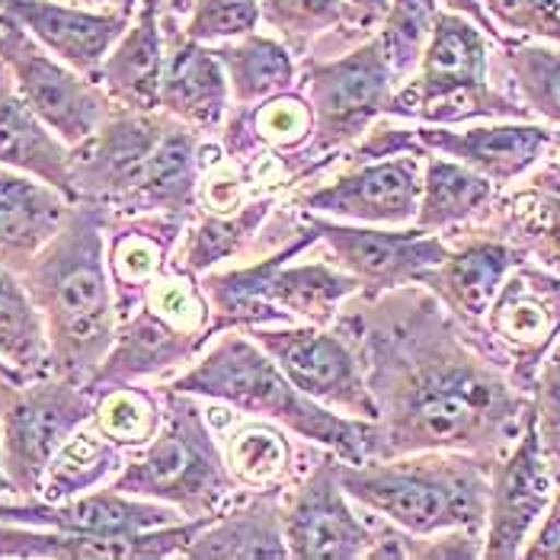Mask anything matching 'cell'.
I'll return each mask as SVG.
<instances>
[{
  "label": "cell",
  "mask_w": 560,
  "mask_h": 560,
  "mask_svg": "<svg viewBox=\"0 0 560 560\" xmlns=\"http://www.w3.org/2000/svg\"><path fill=\"white\" fill-rule=\"evenodd\" d=\"M334 330L352 346L372 390L378 458L468 452L493 468L532 417V394L420 282L378 299L352 295Z\"/></svg>",
  "instance_id": "obj_1"
},
{
  "label": "cell",
  "mask_w": 560,
  "mask_h": 560,
  "mask_svg": "<svg viewBox=\"0 0 560 560\" xmlns=\"http://www.w3.org/2000/svg\"><path fill=\"white\" fill-rule=\"evenodd\" d=\"M113 212L74 202L65 224L16 276L39 307L51 349V375L90 382L116 340V302L106 272V224Z\"/></svg>",
  "instance_id": "obj_2"
},
{
  "label": "cell",
  "mask_w": 560,
  "mask_h": 560,
  "mask_svg": "<svg viewBox=\"0 0 560 560\" xmlns=\"http://www.w3.org/2000/svg\"><path fill=\"white\" fill-rule=\"evenodd\" d=\"M164 385L215 400L244 417L279 423L302 442H314L349 465L378 458V427L372 420L346 417L311 400L282 375L262 346L247 337V330L215 334L199 359Z\"/></svg>",
  "instance_id": "obj_3"
},
{
  "label": "cell",
  "mask_w": 560,
  "mask_h": 560,
  "mask_svg": "<svg viewBox=\"0 0 560 560\" xmlns=\"http://www.w3.org/2000/svg\"><path fill=\"white\" fill-rule=\"evenodd\" d=\"M346 497L413 535L465 528L483 535L490 465L468 452H413L349 465L337 458Z\"/></svg>",
  "instance_id": "obj_4"
},
{
  "label": "cell",
  "mask_w": 560,
  "mask_h": 560,
  "mask_svg": "<svg viewBox=\"0 0 560 560\" xmlns=\"http://www.w3.org/2000/svg\"><path fill=\"white\" fill-rule=\"evenodd\" d=\"M164 397V420L158 435L126 455L113 490L167 503L183 518L218 516L237 493L215 427L202 397L158 385Z\"/></svg>",
  "instance_id": "obj_5"
},
{
  "label": "cell",
  "mask_w": 560,
  "mask_h": 560,
  "mask_svg": "<svg viewBox=\"0 0 560 560\" xmlns=\"http://www.w3.org/2000/svg\"><path fill=\"white\" fill-rule=\"evenodd\" d=\"M388 116L417 126L532 119L518 100L490 84V39L477 23L452 10H439L423 58L394 90Z\"/></svg>",
  "instance_id": "obj_6"
},
{
  "label": "cell",
  "mask_w": 560,
  "mask_h": 560,
  "mask_svg": "<svg viewBox=\"0 0 560 560\" xmlns=\"http://www.w3.org/2000/svg\"><path fill=\"white\" fill-rule=\"evenodd\" d=\"M212 340V311L199 276L167 262V269L151 282L141 304L116 324V340L96 372L90 388H116L158 382L189 369L206 343Z\"/></svg>",
  "instance_id": "obj_7"
},
{
  "label": "cell",
  "mask_w": 560,
  "mask_h": 560,
  "mask_svg": "<svg viewBox=\"0 0 560 560\" xmlns=\"http://www.w3.org/2000/svg\"><path fill=\"white\" fill-rule=\"evenodd\" d=\"M295 86L314 113V131L299 161L311 176H320L382 116H388L397 81L378 36H372L334 58H299Z\"/></svg>",
  "instance_id": "obj_8"
},
{
  "label": "cell",
  "mask_w": 560,
  "mask_h": 560,
  "mask_svg": "<svg viewBox=\"0 0 560 560\" xmlns=\"http://www.w3.org/2000/svg\"><path fill=\"white\" fill-rule=\"evenodd\" d=\"M96 390L78 378L10 382L0 375V471L13 500H36L55 452L90 423Z\"/></svg>",
  "instance_id": "obj_9"
},
{
  "label": "cell",
  "mask_w": 560,
  "mask_h": 560,
  "mask_svg": "<svg viewBox=\"0 0 560 560\" xmlns=\"http://www.w3.org/2000/svg\"><path fill=\"white\" fill-rule=\"evenodd\" d=\"M475 340L518 390L532 394L560 340V272L532 259L516 262L487 307Z\"/></svg>",
  "instance_id": "obj_10"
},
{
  "label": "cell",
  "mask_w": 560,
  "mask_h": 560,
  "mask_svg": "<svg viewBox=\"0 0 560 560\" xmlns=\"http://www.w3.org/2000/svg\"><path fill=\"white\" fill-rule=\"evenodd\" d=\"M0 65L16 96L55 131L68 148L81 144L116 106L106 90L45 51L13 16L0 10Z\"/></svg>",
  "instance_id": "obj_11"
},
{
  "label": "cell",
  "mask_w": 560,
  "mask_h": 560,
  "mask_svg": "<svg viewBox=\"0 0 560 560\" xmlns=\"http://www.w3.org/2000/svg\"><path fill=\"white\" fill-rule=\"evenodd\" d=\"M299 215L317 231V244H327L330 259L359 282V299H378L390 289L420 282L423 272L439 266L452 250V244L442 234L420 231L417 224H352L304 209H299Z\"/></svg>",
  "instance_id": "obj_12"
},
{
  "label": "cell",
  "mask_w": 560,
  "mask_h": 560,
  "mask_svg": "<svg viewBox=\"0 0 560 560\" xmlns=\"http://www.w3.org/2000/svg\"><path fill=\"white\" fill-rule=\"evenodd\" d=\"M247 337L257 340L262 352L282 369V375L311 400L375 423L378 410L372 390L343 334L311 324H272L247 330Z\"/></svg>",
  "instance_id": "obj_13"
},
{
  "label": "cell",
  "mask_w": 560,
  "mask_h": 560,
  "mask_svg": "<svg viewBox=\"0 0 560 560\" xmlns=\"http://www.w3.org/2000/svg\"><path fill=\"white\" fill-rule=\"evenodd\" d=\"M420 189L423 154L404 151L378 161L346 164L343 173L320 186H299L285 196V202L314 215L352 224L407 228L420 209Z\"/></svg>",
  "instance_id": "obj_14"
},
{
  "label": "cell",
  "mask_w": 560,
  "mask_h": 560,
  "mask_svg": "<svg viewBox=\"0 0 560 560\" xmlns=\"http://www.w3.org/2000/svg\"><path fill=\"white\" fill-rule=\"evenodd\" d=\"M282 535L295 560H365L372 532L340 487L334 452L320 448L307 471L285 487Z\"/></svg>",
  "instance_id": "obj_15"
},
{
  "label": "cell",
  "mask_w": 560,
  "mask_h": 560,
  "mask_svg": "<svg viewBox=\"0 0 560 560\" xmlns=\"http://www.w3.org/2000/svg\"><path fill=\"white\" fill-rule=\"evenodd\" d=\"M171 122L164 109L135 113L113 106L93 135L71 148V183L78 202H96L119 215Z\"/></svg>",
  "instance_id": "obj_16"
},
{
  "label": "cell",
  "mask_w": 560,
  "mask_h": 560,
  "mask_svg": "<svg viewBox=\"0 0 560 560\" xmlns=\"http://www.w3.org/2000/svg\"><path fill=\"white\" fill-rule=\"evenodd\" d=\"M551 497H555V471L541 452V442L535 432V410H532L513 448L490 468L480 558H522V548L545 516Z\"/></svg>",
  "instance_id": "obj_17"
},
{
  "label": "cell",
  "mask_w": 560,
  "mask_h": 560,
  "mask_svg": "<svg viewBox=\"0 0 560 560\" xmlns=\"http://www.w3.org/2000/svg\"><path fill=\"white\" fill-rule=\"evenodd\" d=\"M555 131L532 119H497L493 126H410V148L417 154L430 151L448 161H458L480 176H487L497 189H506L532 171Z\"/></svg>",
  "instance_id": "obj_18"
},
{
  "label": "cell",
  "mask_w": 560,
  "mask_h": 560,
  "mask_svg": "<svg viewBox=\"0 0 560 560\" xmlns=\"http://www.w3.org/2000/svg\"><path fill=\"white\" fill-rule=\"evenodd\" d=\"M215 516L179 518L173 525L148 528L131 538H96L36 525L0 522V560H167L209 525Z\"/></svg>",
  "instance_id": "obj_19"
},
{
  "label": "cell",
  "mask_w": 560,
  "mask_h": 560,
  "mask_svg": "<svg viewBox=\"0 0 560 560\" xmlns=\"http://www.w3.org/2000/svg\"><path fill=\"white\" fill-rule=\"evenodd\" d=\"M179 513L144 497H129L106 487H96L65 503H45V500H0V522L16 525H36L55 532H74V535H96V538H131L148 528H161L179 522Z\"/></svg>",
  "instance_id": "obj_20"
},
{
  "label": "cell",
  "mask_w": 560,
  "mask_h": 560,
  "mask_svg": "<svg viewBox=\"0 0 560 560\" xmlns=\"http://www.w3.org/2000/svg\"><path fill=\"white\" fill-rule=\"evenodd\" d=\"M0 10L13 16L45 51L90 81L100 78L109 48L129 26V16L119 10H93L61 0H3Z\"/></svg>",
  "instance_id": "obj_21"
},
{
  "label": "cell",
  "mask_w": 560,
  "mask_h": 560,
  "mask_svg": "<svg viewBox=\"0 0 560 560\" xmlns=\"http://www.w3.org/2000/svg\"><path fill=\"white\" fill-rule=\"evenodd\" d=\"M161 26H164V78H161V109L189 126L192 131L218 135L228 109H231V90L224 68L215 58L212 45H199L183 36L179 20L164 13L161 7Z\"/></svg>",
  "instance_id": "obj_22"
},
{
  "label": "cell",
  "mask_w": 560,
  "mask_h": 560,
  "mask_svg": "<svg viewBox=\"0 0 560 560\" xmlns=\"http://www.w3.org/2000/svg\"><path fill=\"white\" fill-rule=\"evenodd\" d=\"M189 218L173 212L113 215L106 224V272L116 317H129L151 282L167 269Z\"/></svg>",
  "instance_id": "obj_23"
},
{
  "label": "cell",
  "mask_w": 560,
  "mask_h": 560,
  "mask_svg": "<svg viewBox=\"0 0 560 560\" xmlns=\"http://www.w3.org/2000/svg\"><path fill=\"white\" fill-rule=\"evenodd\" d=\"M314 244H317V231L302 218V231L289 244L262 254L257 262L237 266V269H209L206 276H199V285H202L209 311H212V337L224 334V330H254V327H272V324H295L282 307L272 304L269 282H272L279 266H285L289 259H299Z\"/></svg>",
  "instance_id": "obj_24"
},
{
  "label": "cell",
  "mask_w": 560,
  "mask_h": 560,
  "mask_svg": "<svg viewBox=\"0 0 560 560\" xmlns=\"http://www.w3.org/2000/svg\"><path fill=\"white\" fill-rule=\"evenodd\" d=\"M522 179L518 189L506 186L510 192L497 196L477 231L560 272V171L541 158Z\"/></svg>",
  "instance_id": "obj_25"
},
{
  "label": "cell",
  "mask_w": 560,
  "mask_h": 560,
  "mask_svg": "<svg viewBox=\"0 0 560 560\" xmlns=\"http://www.w3.org/2000/svg\"><path fill=\"white\" fill-rule=\"evenodd\" d=\"M522 254L510 244L475 231L468 241L448 250V257L430 272H423L420 285H427L442 307L475 337L490 302L497 299L506 272L522 262Z\"/></svg>",
  "instance_id": "obj_26"
},
{
  "label": "cell",
  "mask_w": 560,
  "mask_h": 560,
  "mask_svg": "<svg viewBox=\"0 0 560 560\" xmlns=\"http://www.w3.org/2000/svg\"><path fill=\"white\" fill-rule=\"evenodd\" d=\"M285 487L241 490L183 551L186 560H285L282 535Z\"/></svg>",
  "instance_id": "obj_27"
},
{
  "label": "cell",
  "mask_w": 560,
  "mask_h": 560,
  "mask_svg": "<svg viewBox=\"0 0 560 560\" xmlns=\"http://www.w3.org/2000/svg\"><path fill=\"white\" fill-rule=\"evenodd\" d=\"M314 131V113L302 90H285L254 106H231L218 144L228 161L247 167L259 158H295L304 151ZM302 164V161H299ZM314 179V176H311Z\"/></svg>",
  "instance_id": "obj_28"
},
{
  "label": "cell",
  "mask_w": 560,
  "mask_h": 560,
  "mask_svg": "<svg viewBox=\"0 0 560 560\" xmlns=\"http://www.w3.org/2000/svg\"><path fill=\"white\" fill-rule=\"evenodd\" d=\"M164 26H161V0H138L126 33L109 48L96 84L106 96L135 113L161 109V78H164Z\"/></svg>",
  "instance_id": "obj_29"
},
{
  "label": "cell",
  "mask_w": 560,
  "mask_h": 560,
  "mask_svg": "<svg viewBox=\"0 0 560 560\" xmlns=\"http://www.w3.org/2000/svg\"><path fill=\"white\" fill-rule=\"evenodd\" d=\"M259 16L295 58L343 55L378 30L346 0H259Z\"/></svg>",
  "instance_id": "obj_30"
},
{
  "label": "cell",
  "mask_w": 560,
  "mask_h": 560,
  "mask_svg": "<svg viewBox=\"0 0 560 560\" xmlns=\"http://www.w3.org/2000/svg\"><path fill=\"white\" fill-rule=\"evenodd\" d=\"M71 206L43 179L0 167V266L20 272L55 237Z\"/></svg>",
  "instance_id": "obj_31"
},
{
  "label": "cell",
  "mask_w": 560,
  "mask_h": 560,
  "mask_svg": "<svg viewBox=\"0 0 560 560\" xmlns=\"http://www.w3.org/2000/svg\"><path fill=\"white\" fill-rule=\"evenodd\" d=\"M202 135L173 119L171 129L158 141L148 158L144 176L129 196L119 215L173 212L192 218L199 212V183H202Z\"/></svg>",
  "instance_id": "obj_32"
},
{
  "label": "cell",
  "mask_w": 560,
  "mask_h": 560,
  "mask_svg": "<svg viewBox=\"0 0 560 560\" xmlns=\"http://www.w3.org/2000/svg\"><path fill=\"white\" fill-rule=\"evenodd\" d=\"M0 167L36 176L55 186L65 199L78 202L71 183V148L16 96L3 65H0Z\"/></svg>",
  "instance_id": "obj_33"
},
{
  "label": "cell",
  "mask_w": 560,
  "mask_h": 560,
  "mask_svg": "<svg viewBox=\"0 0 560 560\" xmlns=\"http://www.w3.org/2000/svg\"><path fill=\"white\" fill-rule=\"evenodd\" d=\"M221 448L241 490L292 487L320 452L314 442L295 445L285 427L257 417H247V423L228 432Z\"/></svg>",
  "instance_id": "obj_34"
},
{
  "label": "cell",
  "mask_w": 560,
  "mask_h": 560,
  "mask_svg": "<svg viewBox=\"0 0 560 560\" xmlns=\"http://www.w3.org/2000/svg\"><path fill=\"white\" fill-rule=\"evenodd\" d=\"M282 199L285 192H257L231 212H196L173 250V262L192 276H206L218 262L244 254Z\"/></svg>",
  "instance_id": "obj_35"
},
{
  "label": "cell",
  "mask_w": 560,
  "mask_h": 560,
  "mask_svg": "<svg viewBox=\"0 0 560 560\" xmlns=\"http://www.w3.org/2000/svg\"><path fill=\"white\" fill-rule=\"evenodd\" d=\"M497 202V186L471 167L423 151V189L413 224L430 234L477 228Z\"/></svg>",
  "instance_id": "obj_36"
},
{
  "label": "cell",
  "mask_w": 560,
  "mask_h": 560,
  "mask_svg": "<svg viewBox=\"0 0 560 560\" xmlns=\"http://www.w3.org/2000/svg\"><path fill=\"white\" fill-rule=\"evenodd\" d=\"M359 295V282L340 269L334 259L327 262H285L276 269L269 282V299L282 307L295 324L334 327L343 304Z\"/></svg>",
  "instance_id": "obj_37"
},
{
  "label": "cell",
  "mask_w": 560,
  "mask_h": 560,
  "mask_svg": "<svg viewBox=\"0 0 560 560\" xmlns=\"http://www.w3.org/2000/svg\"><path fill=\"white\" fill-rule=\"evenodd\" d=\"M212 51L224 68L231 106H254L299 84L295 55L272 36L250 33L244 39L212 45Z\"/></svg>",
  "instance_id": "obj_38"
},
{
  "label": "cell",
  "mask_w": 560,
  "mask_h": 560,
  "mask_svg": "<svg viewBox=\"0 0 560 560\" xmlns=\"http://www.w3.org/2000/svg\"><path fill=\"white\" fill-rule=\"evenodd\" d=\"M126 465V448L106 439L93 423H84L48 462L39 497L45 503H65L96 487L113 483V477Z\"/></svg>",
  "instance_id": "obj_39"
},
{
  "label": "cell",
  "mask_w": 560,
  "mask_h": 560,
  "mask_svg": "<svg viewBox=\"0 0 560 560\" xmlns=\"http://www.w3.org/2000/svg\"><path fill=\"white\" fill-rule=\"evenodd\" d=\"M0 362L23 382L51 375V349L39 307L20 276L0 266Z\"/></svg>",
  "instance_id": "obj_40"
},
{
  "label": "cell",
  "mask_w": 560,
  "mask_h": 560,
  "mask_svg": "<svg viewBox=\"0 0 560 560\" xmlns=\"http://www.w3.org/2000/svg\"><path fill=\"white\" fill-rule=\"evenodd\" d=\"M500 68L510 78V96L528 116L560 126V45L545 39L506 36L500 45Z\"/></svg>",
  "instance_id": "obj_41"
},
{
  "label": "cell",
  "mask_w": 560,
  "mask_h": 560,
  "mask_svg": "<svg viewBox=\"0 0 560 560\" xmlns=\"http://www.w3.org/2000/svg\"><path fill=\"white\" fill-rule=\"evenodd\" d=\"M164 420V397L158 388L138 385H116V388L96 390V407L90 423L113 439L126 455L148 445Z\"/></svg>",
  "instance_id": "obj_42"
},
{
  "label": "cell",
  "mask_w": 560,
  "mask_h": 560,
  "mask_svg": "<svg viewBox=\"0 0 560 560\" xmlns=\"http://www.w3.org/2000/svg\"><path fill=\"white\" fill-rule=\"evenodd\" d=\"M439 10L442 7L435 0H390L388 3L375 36L385 48V55H388V65L394 71L397 86L417 71V65L423 58V48L430 43Z\"/></svg>",
  "instance_id": "obj_43"
},
{
  "label": "cell",
  "mask_w": 560,
  "mask_h": 560,
  "mask_svg": "<svg viewBox=\"0 0 560 560\" xmlns=\"http://www.w3.org/2000/svg\"><path fill=\"white\" fill-rule=\"evenodd\" d=\"M259 23V0H192L179 30L192 43L221 45L257 33Z\"/></svg>",
  "instance_id": "obj_44"
},
{
  "label": "cell",
  "mask_w": 560,
  "mask_h": 560,
  "mask_svg": "<svg viewBox=\"0 0 560 560\" xmlns=\"http://www.w3.org/2000/svg\"><path fill=\"white\" fill-rule=\"evenodd\" d=\"M497 30H510L518 39H545L560 45L558 0H480Z\"/></svg>",
  "instance_id": "obj_45"
},
{
  "label": "cell",
  "mask_w": 560,
  "mask_h": 560,
  "mask_svg": "<svg viewBox=\"0 0 560 560\" xmlns=\"http://www.w3.org/2000/svg\"><path fill=\"white\" fill-rule=\"evenodd\" d=\"M532 410H535V432L541 452L551 471H560V362L555 359H548L538 372V382L532 390Z\"/></svg>",
  "instance_id": "obj_46"
},
{
  "label": "cell",
  "mask_w": 560,
  "mask_h": 560,
  "mask_svg": "<svg viewBox=\"0 0 560 560\" xmlns=\"http://www.w3.org/2000/svg\"><path fill=\"white\" fill-rule=\"evenodd\" d=\"M525 560H560V471H555V497L522 548Z\"/></svg>",
  "instance_id": "obj_47"
},
{
  "label": "cell",
  "mask_w": 560,
  "mask_h": 560,
  "mask_svg": "<svg viewBox=\"0 0 560 560\" xmlns=\"http://www.w3.org/2000/svg\"><path fill=\"white\" fill-rule=\"evenodd\" d=\"M442 10H452V13H462V16H468L471 23H477V30L490 39L493 45H503V33L497 30V23L487 16V10H483V3L480 0H435Z\"/></svg>",
  "instance_id": "obj_48"
},
{
  "label": "cell",
  "mask_w": 560,
  "mask_h": 560,
  "mask_svg": "<svg viewBox=\"0 0 560 560\" xmlns=\"http://www.w3.org/2000/svg\"><path fill=\"white\" fill-rule=\"evenodd\" d=\"M346 3H352L362 16H369V20L382 23V16H385V10H388L390 0H346Z\"/></svg>",
  "instance_id": "obj_49"
},
{
  "label": "cell",
  "mask_w": 560,
  "mask_h": 560,
  "mask_svg": "<svg viewBox=\"0 0 560 560\" xmlns=\"http://www.w3.org/2000/svg\"><path fill=\"white\" fill-rule=\"evenodd\" d=\"M161 7H164V13H171V16H176V20H183V16L189 13L192 0H161Z\"/></svg>",
  "instance_id": "obj_50"
},
{
  "label": "cell",
  "mask_w": 560,
  "mask_h": 560,
  "mask_svg": "<svg viewBox=\"0 0 560 560\" xmlns=\"http://www.w3.org/2000/svg\"><path fill=\"white\" fill-rule=\"evenodd\" d=\"M61 3H74V7H93V10H113V0H61Z\"/></svg>",
  "instance_id": "obj_51"
},
{
  "label": "cell",
  "mask_w": 560,
  "mask_h": 560,
  "mask_svg": "<svg viewBox=\"0 0 560 560\" xmlns=\"http://www.w3.org/2000/svg\"><path fill=\"white\" fill-rule=\"evenodd\" d=\"M135 7H138V0H113V10H119L122 16H129L135 13Z\"/></svg>",
  "instance_id": "obj_52"
},
{
  "label": "cell",
  "mask_w": 560,
  "mask_h": 560,
  "mask_svg": "<svg viewBox=\"0 0 560 560\" xmlns=\"http://www.w3.org/2000/svg\"><path fill=\"white\" fill-rule=\"evenodd\" d=\"M0 500H13V497H10V483H7L3 471H0Z\"/></svg>",
  "instance_id": "obj_53"
},
{
  "label": "cell",
  "mask_w": 560,
  "mask_h": 560,
  "mask_svg": "<svg viewBox=\"0 0 560 560\" xmlns=\"http://www.w3.org/2000/svg\"><path fill=\"white\" fill-rule=\"evenodd\" d=\"M0 375H3V378H10V382H23V378H20V375H16L13 369H7L3 362H0Z\"/></svg>",
  "instance_id": "obj_54"
},
{
  "label": "cell",
  "mask_w": 560,
  "mask_h": 560,
  "mask_svg": "<svg viewBox=\"0 0 560 560\" xmlns=\"http://www.w3.org/2000/svg\"><path fill=\"white\" fill-rule=\"evenodd\" d=\"M548 359H555V362H560V340H558V346L551 349V355H548Z\"/></svg>",
  "instance_id": "obj_55"
},
{
  "label": "cell",
  "mask_w": 560,
  "mask_h": 560,
  "mask_svg": "<svg viewBox=\"0 0 560 560\" xmlns=\"http://www.w3.org/2000/svg\"><path fill=\"white\" fill-rule=\"evenodd\" d=\"M558 7H560V0H558Z\"/></svg>",
  "instance_id": "obj_56"
},
{
  "label": "cell",
  "mask_w": 560,
  "mask_h": 560,
  "mask_svg": "<svg viewBox=\"0 0 560 560\" xmlns=\"http://www.w3.org/2000/svg\"><path fill=\"white\" fill-rule=\"evenodd\" d=\"M0 3H3V0H0Z\"/></svg>",
  "instance_id": "obj_57"
}]
</instances>
